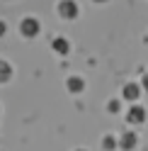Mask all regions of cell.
Masks as SVG:
<instances>
[{
	"mask_svg": "<svg viewBox=\"0 0 148 151\" xmlns=\"http://www.w3.org/2000/svg\"><path fill=\"white\" fill-rule=\"evenodd\" d=\"M20 32L24 37H34V34H39V22L34 20V17H24V20L20 22Z\"/></svg>",
	"mask_w": 148,
	"mask_h": 151,
	"instance_id": "obj_1",
	"label": "cell"
},
{
	"mask_svg": "<svg viewBox=\"0 0 148 151\" xmlns=\"http://www.w3.org/2000/svg\"><path fill=\"white\" fill-rule=\"evenodd\" d=\"M58 15H63V17H75L78 15V5L73 3V0H61L58 3Z\"/></svg>",
	"mask_w": 148,
	"mask_h": 151,
	"instance_id": "obj_2",
	"label": "cell"
},
{
	"mask_svg": "<svg viewBox=\"0 0 148 151\" xmlns=\"http://www.w3.org/2000/svg\"><path fill=\"white\" fill-rule=\"evenodd\" d=\"M143 117H146L143 107H134L131 112H129V119H131V122H143Z\"/></svg>",
	"mask_w": 148,
	"mask_h": 151,
	"instance_id": "obj_3",
	"label": "cell"
},
{
	"mask_svg": "<svg viewBox=\"0 0 148 151\" xmlns=\"http://www.w3.org/2000/svg\"><path fill=\"white\" fill-rule=\"evenodd\" d=\"M10 73H12L10 63H7V61H0V81H7V78H10Z\"/></svg>",
	"mask_w": 148,
	"mask_h": 151,
	"instance_id": "obj_4",
	"label": "cell"
},
{
	"mask_svg": "<svg viewBox=\"0 0 148 151\" xmlns=\"http://www.w3.org/2000/svg\"><path fill=\"white\" fill-rule=\"evenodd\" d=\"M68 90H73V93H80L83 90V78H75V76H73V78H68Z\"/></svg>",
	"mask_w": 148,
	"mask_h": 151,
	"instance_id": "obj_5",
	"label": "cell"
},
{
	"mask_svg": "<svg viewBox=\"0 0 148 151\" xmlns=\"http://www.w3.org/2000/svg\"><path fill=\"white\" fill-rule=\"evenodd\" d=\"M122 146H124V149H134V146H136V134H131V132H129V134H124Z\"/></svg>",
	"mask_w": 148,
	"mask_h": 151,
	"instance_id": "obj_6",
	"label": "cell"
},
{
	"mask_svg": "<svg viewBox=\"0 0 148 151\" xmlns=\"http://www.w3.org/2000/svg\"><path fill=\"white\" fill-rule=\"evenodd\" d=\"M124 98H129V100H136V98H138V88L134 86V83L124 88Z\"/></svg>",
	"mask_w": 148,
	"mask_h": 151,
	"instance_id": "obj_7",
	"label": "cell"
},
{
	"mask_svg": "<svg viewBox=\"0 0 148 151\" xmlns=\"http://www.w3.org/2000/svg\"><path fill=\"white\" fill-rule=\"evenodd\" d=\"M53 49L61 51V54H66V51H68V42H66V39H53Z\"/></svg>",
	"mask_w": 148,
	"mask_h": 151,
	"instance_id": "obj_8",
	"label": "cell"
},
{
	"mask_svg": "<svg viewBox=\"0 0 148 151\" xmlns=\"http://www.w3.org/2000/svg\"><path fill=\"white\" fill-rule=\"evenodd\" d=\"M105 146H107V149H114V139L107 137V139H105Z\"/></svg>",
	"mask_w": 148,
	"mask_h": 151,
	"instance_id": "obj_9",
	"label": "cell"
},
{
	"mask_svg": "<svg viewBox=\"0 0 148 151\" xmlns=\"http://www.w3.org/2000/svg\"><path fill=\"white\" fill-rule=\"evenodd\" d=\"M5 32V22H0V34H3Z\"/></svg>",
	"mask_w": 148,
	"mask_h": 151,
	"instance_id": "obj_10",
	"label": "cell"
},
{
	"mask_svg": "<svg viewBox=\"0 0 148 151\" xmlns=\"http://www.w3.org/2000/svg\"><path fill=\"white\" fill-rule=\"evenodd\" d=\"M143 86H146V88H148V76H146V78H143Z\"/></svg>",
	"mask_w": 148,
	"mask_h": 151,
	"instance_id": "obj_11",
	"label": "cell"
},
{
	"mask_svg": "<svg viewBox=\"0 0 148 151\" xmlns=\"http://www.w3.org/2000/svg\"><path fill=\"white\" fill-rule=\"evenodd\" d=\"M80 151H83V149H80Z\"/></svg>",
	"mask_w": 148,
	"mask_h": 151,
	"instance_id": "obj_12",
	"label": "cell"
}]
</instances>
